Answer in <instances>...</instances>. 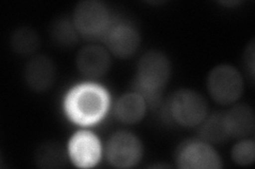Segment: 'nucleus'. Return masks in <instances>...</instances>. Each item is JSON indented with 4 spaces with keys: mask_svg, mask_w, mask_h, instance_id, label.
I'll return each mask as SVG.
<instances>
[{
    "mask_svg": "<svg viewBox=\"0 0 255 169\" xmlns=\"http://www.w3.org/2000/svg\"><path fill=\"white\" fill-rule=\"evenodd\" d=\"M107 92L98 86L81 85L74 88L66 98V111L69 117L79 124L97 122L108 109Z\"/></svg>",
    "mask_w": 255,
    "mask_h": 169,
    "instance_id": "f257e3e1",
    "label": "nucleus"
},
{
    "mask_svg": "<svg viewBox=\"0 0 255 169\" xmlns=\"http://www.w3.org/2000/svg\"><path fill=\"white\" fill-rule=\"evenodd\" d=\"M171 66L168 57L159 51H148L137 63L136 88L143 99L157 102L158 94L168 83Z\"/></svg>",
    "mask_w": 255,
    "mask_h": 169,
    "instance_id": "f03ea898",
    "label": "nucleus"
},
{
    "mask_svg": "<svg viewBox=\"0 0 255 169\" xmlns=\"http://www.w3.org/2000/svg\"><path fill=\"white\" fill-rule=\"evenodd\" d=\"M169 112L174 122L184 127H195L206 118L209 105L198 91L180 89L171 96Z\"/></svg>",
    "mask_w": 255,
    "mask_h": 169,
    "instance_id": "7ed1b4c3",
    "label": "nucleus"
},
{
    "mask_svg": "<svg viewBox=\"0 0 255 169\" xmlns=\"http://www.w3.org/2000/svg\"><path fill=\"white\" fill-rule=\"evenodd\" d=\"M207 90L212 99L220 105H230L241 98L244 91V79L239 71L230 65L213 68L207 75Z\"/></svg>",
    "mask_w": 255,
    "mask_h": 169,
    "instance_id": "20e7f679",
    "label": "nucleus"
},
{
    "mask_svg": "<svg viewBox=\"0 0 255 169\" xmlns=\"http://www.w3.org/2000/svg\"><path fill=\"white\" fill-rule=\"evenodd\" d=\"M73 21L78 33L89 39L106 35L111 26L108 7L98 0L79 2L74 11Z\"/></svg>",
    "mask_w": 255,
    "mask_h": 169,
    "instance_id": "39448f33",
    "label": "nucleus"
},
{
    "mask_svg": "<svg viewBox=\"0 0 255 169\" xmlns=\"http://www.w3.org/2000/svg\"><path fill=\"white\" fill-rule=\"evenodd\" d=\"M141 143L136 135L118 131L111 136L107 145L108 161L117 168L134 166L141 158Z\"/></svg>",
    "mask_w": 255,
    "mask_h": 169,
    "instance_id": "423d86ee",
    "label": "nucleus"
},
{
    "mask_svg": "<svg viewBox=\"0 0 255 169\" xmlns=\"http://www.w3.org/2000/svg\"><path fill=\"white\" fill-rule=\"evenodd\" d=\"M177 163L183 169H218L221 159L209 143L188 141L179 148Z\"/></svg>",
    "mask_w": 255,
    "mask_h": 169,
    "instance_id": "0eeeda50",
    "label": "nucleus"
},
{
    "mask_svg": "<svg viewBox=\"0 0 255 169\" xmlns=\"http://www.w3.org/2000/svg\"><path fill=\"white\" fill-rule=\"evenodd\" d=\"M109 50L117 57L127 58L137 51L140 35L137 29L128 22H118L110 26L106 33Z\"/></svg>",
    "mask_w": 255,
    "mask_h": 169,
    "instance_id": "6e6552de",
    "label": "nucleus"
},
{
    "mask_svg": "<svg viewBox=\"0 0 255 169\" xmlns=\"http://www.w3.org/2000/svg\"><path fill=\"white\" fill-rule=\"evenodd\" d=\"M23 77L27 86L35 92L49 90L57 78V68L51 58L37 55L31 58L25 67Z\"/></svg>",
    "mask_w": 255,
    "mask_h": 169,
    "instance_id": "1a4fd4ad",
    "label": "nucleus"
},
{
    "mask_svg": "<svg viewBox=\"0 0 255 169\" xmlns=\"http://www.w3.org/2000/svg\"><path fill=\"white\" fill-rule=\"evenodd\" d=\"M70 160L81 168H90L98 163L101 146L97 136L89 131L77 132L69 142Z\"/></svg>",
    "mask_w": 255,
    "mask_h": 169,
    "instance_id": "9d476101",
    "label": "nucleus"
},
{
    "mask_svg": "<svg viewBox=\"0 0 255 169\" xmlns=\"http://www.w3.org/2000/svg\"><path fill=\"white\" fill-rule=\"evenodd\" d=\"M77 68L80 73L91 78L105 76L112 65L109 51L98 45L83 47L77 54Z\"/></svg>",
    "mask_w": 255,
    "mask_h": 169,
    "instance_id": "9b49d317",
    "label": "nucleus"
},
{
    "mask_svg": "<svg viewBox=\"0 0 255 169\" xmlns=\"http://www.w3.org/2000/svg\"><path fill=\"white\" fill-rule=\"evenodd\" d=\"M223 119L230 138L243 139L254 132L255 115L249 105H236L223 113Z\"/></svg>",
    "mask_w": 255,
    "mask_h": 169,
    "instance_id": "f8f14e48",
    "label": "nucleus"
},
{
    "mask_svg": "<svg viewBox=\"0 0 255 169\" xmlns=\"http://www.w3.org/2000/svg\"><path fill=\"white\" fill-rule=\"evenodd\" d=\"M146 113V100L137 92L126 93L115 105V115L122 123L133 125L142 119Z\"/></svg>",
    "mask_w": 255,
    "mask_h": 169,
    "instance_id": "ddd939ff",
    "label": "nucleus"
},
{
    "mask_svg": "<svg viewBox=\"0 0 255 169\" xmlns=\"http://www.w3.org/2000/svg\"><path fill=\"white\" fill-rule=\"evenodd\" d=\"M67 156L61 145L47 142L39 145L34 152V162L39 168H63L67 164Z\"/></svg>",
    "mask_w": 255,
    "mask_h": 169,
    "instance_id": "4468645a",
    "label": "nucleus"
},
{
    "mask_svg": "<svg viewBox=\"0 0 255 169\" xmlns=\"http://www.w3.org/2000/svg\"><path fill=\"white\" fill-rule=\"evenodd\" d=\"M12 50L19 55L34 54L41 45V39L35 29L29 26H22L16 29L10 38Z\"/></svg>",
    "mask_w": 255,
    "mask_h": 169,
    "instance_id": "2eb2a0df",
    "label": "nucleus"
},
{
    "mask_svg": "<svg viewBox=\"0 0 255 169\" xmlns=\"http://www.w3.org/2000/svg\"><path fill=\"white\" fill-rule=\"evenodd\" d=\"M50 36L53 42L61 47H73L79 39L74 21L66 17H60L52 22Z\"/></svg>",
    "mask_w": 255,
    "mask_h": 169,
    "instance_id": "dca6fc26",
    "label": "nucleus"
},
{
    "mask_svg": "<svg viewBox=\"0 0 255 169\" xmlns=\"http://www.w3.org/2000/svg\"><path fill=\"white\" fill-rule=\"evenodd\" d=\"M200 136L206 143H222L230 138L223 119V113H215L201 123Z\"/></svg>",
    "mask_w": 255,
    "mask_h": 169,
    "instance_id": "f3484780",
    "label": "nucleus"
},
{
    "mask_svg": "<svg viewBox=\"0 0 255 169\" xmlns=\"http://www.w3.org/2000/svg\"><path fill=\"white\" fill-rule=\"evenodd\" d=\"M255 144L252 140H243L237 143L232 149V159L242 166H248L254 162Z\"/></svg>",
    "mask_w": 255,
    "mask_h": 169,
    "instance_id": "a211bd4d",
    "label": "nucleus"
},
{
    "mask_svg": "<svg viewBox=\"0 0 255 169\" xmlns=\"http://www.w3.org/2000/svg\"><path fill=\"white\" fill-rule=\"evenodd\" d=\"M246 62H247V67L250 70V75L253 77L254 75V42H251L250 45L247 47L246 50Z\"/></svg>",
    "mask_w": 255,
    "mask_h": 169,
    "instance_id": "6ab92c4d",
    "label": "nucleus"
}]
</instances>
